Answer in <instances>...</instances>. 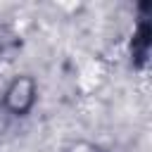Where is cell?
<instances>
[{"instance_id": "6da1fadb", "label": "cell", "mask_w": 152, "mask_h": 152, "mask_svg": "<svg viewBox=\"0 0 152 152\" xmlns=\"http://www.w3.org/2000/svg\"><path fill=\"white\" fill-rule=\"evenodd\" d=\"M36 104V81L31 76H17L5 90V107L14 116H24Z\"/></svg>"}]
</instances>
